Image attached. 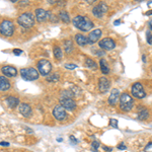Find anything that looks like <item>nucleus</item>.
Masks as SVG:
<instances>
[{"mask_svg":"<svg viewBox=\"0 0 152 152\" xmlns=\"http://www.w3.org/2000/svg\"><path fill=\"white\" fill-rule=\"evenodd\" d=\"M53 115L58 121H63V120L66 119V117H67L65 109L63 107H61V105L55 107V109L53 110Z\"/></svg>","mask_w":152,"mask_h":152,"instance_id":"1a4fd4ad","label":"nucleus"},{"mask_svg":"<svg viewBox=\"0 0 152 152\" xmlns=\"http://www.w3.org/2000/svg\"><path fill=\"white\" fill-rule=\"evenodd\" d=\"M70 139H71V142H72V143H74V144L77 143V140H75V138H74L73 136H71V137H70Z\"/></svg>","mask_w":152,"mask_h":152,"instance_id":"e433bc0d","label":"nucleus"},{"mask_svg":"<svg viewBox=\"0 0 152 152\" xmlns=\"http://www.w3.org/2000/svg\"><path fill=\"white\" fill-rule=\"evenodd\" d=\"M97 6L99 7V9H100V10H102V13H104V12H107V8H109L107 4L104 3V2H100V3H99Z\"/></svg>","mask_w":152,"mask_h":152,"instance_id":"cd10ccee","label":"nucleus"},{"mask_svg":"<svg viewBox=\"0 0 152 152\" xmlns=\"http://www.w3.org/2000/svg\"><path fill=\"white\" fill-rule=\"evenodd\" d=\"M149 118V112L148 110L144 109V107H142V109L139 111L138 113V119L141 120V121H145Z\"/></svg>","mask_w":152,"mask_h":152,"instance_id":"aec40b11","label":"nucleus"},{"mask_svg":"<svg viewBox=\"0 0 152 152\" xmlns=\"http://www.w3.org/2000/svg\"><path fill=\"white\" fill-rule=\"evenodd\" d=\"M120 109L124 112H129L133 109L134 107V99L130 96V94H122V95L120 96Z\"/></svg>","mask_w":152,"mask_h":152,"instance_id":"f03ea898","label":"nucleus"},{"mask_svg":"<svg viewBox=\"0 0 152 152\" xmlns=\"http://www.w3.org/2000/svg\"><path fill=\"white\" fill-rule=\"evenodd\" d=\"M64 46H65V50H66V52H67V53H70L71 51L73 50V44H72V42H71V41H66Z\"/></svg>","mask_w":152,"mask_h":152,"instance_id":"393cba45","label":"nucleus"},{"mask_svg":"<svg viewBox=\"0 0 152 152\" xmlns=\"http://www.w3.org/2000/svg\"><path fill=\"white\" fill-rule=\"evenodd\" d=\"M111 126L112 127H114V128H118V121L117 120H114V119H112L111 120Z\"/></svg>","mask_w":152,"mask_h":152,"instance_id":"2f4dec72","label":"nucleus"},{"mask_svg":"<svg viewBox=\"0 0 152 152\" xmlns=\"http://www.w3.org/2000/svg\"><path fill=\"white\" fill-rule=\"evenodd\" d=\"M48 18V12L44 10L43 8H38L36 10V18L39 23H43Z\"/></svg>","mask_w":152,"mask_h":152,"instance_id":"ddd939ff","label":"nucleus"},{"mask_svg":"<svg viewBox=\"0 0 152 152\" xmlns=\"http://www.w3.org/2000/svg\"><path fill=\"white\" fill-rule=\"evenodd\" d=\"M13 31H14V26L12 23V21L5 19V20H3L0 23V33L3 36L10 37L12 36Z\"/></svg>","mask_w":152,"mask_h":152,"instance_id":"39448f33","label":"nucleus"},{"mask_svg":"<svg viewBox=\"0 0 152 152\" xmlns=\"http://www.w3.org/2000/svg\"><path fill=\"white\" fill-rule=\"evenodd\" d=\"M54 55H55L56 59L61 60L62 59V50L59 47H55V49H54Z\"/></svg>","mask_w":152,"mask_h":152,"instance_id":"b1692460","label":"nucleus"},{"mask_svg":"<svg viewBox=\"0 0 152 152\" xmlns=\"http://www.w3.org/2000/svg\"><path fill=\"white\" fill-rule=\"evenodd\" d=\"M144 151L145 152H152V142L147 144L146 147L144 148Z\"/></svg>","mask_w":152,"mask_h":152,"instance_id":"7c9ffc66","label":"nucleus"},{"mask_svg":"<svg viewBox=\"0 0 152 152\" xmlns=\"http://www.w3.org/2000/svg\"><path fill=\"white\" fill-rule=\"evenodd\" d=\"M131 92L132 95L134 97H136V99H143V97L146 96V92L140 82H136L132 85Z\"/></svg>","mask_w":152,"mask_h":152,"instance_id":"423d86ee","label":"nucleus"},{"mask_svg":"<svg viewBox=\"0 0 152 152\" xmlns=\"http://www.w3.org/2000/svg\"><path fill=\"white\" fill-rule=\"evenodd\" d=\"M99 88L100 92H107L110 88V81L107 77H100L99 80Z\"/></svg>","mask_w":152,"mask_h":152,"instance_id":"9b49d317","label":"nucleus"},{"mask_svg":"<svg viewBox=\"0 0 152 152\" xmlns=\"http://www.w3.org/2000/svg\"><path fill=\"white\" fill-rule=\"evenodd\" d=\"M99 66H100V70H102V72L104 73V74H107V73L110 72V68H109V66H107V63L104 59H100Z\"/></svg>","mask_w":152,"mask_h":152,"instance_id":"412c9836","label":"nucleus"},{"mask_svg":"<svg viewBox=\"0 0 152 152\" xmlns=\"http://www.w3.org/2000/svg\"><path fill=\"white\" fill-rule=\"evenodd\" d=\"M119 99H120V91L118 89H114L109 97V104L111 105H115Z\"/></svg>","mask_w":152,"mask_h":152,"instance_id":"dca6fc26","label":"nucleus"},{"mask_svg":"<svg viewBox=\"0 0 152 152\" xmlns=\"http://www.w3.org/2000/svg\"><path fill=\"white\" fill-rule=\"evenodd\" d=\"M0 145L1 146H8L9 143L8 142H0Z\"/></svg>","mask_w":152,"mask_h":152,"instance_id":"c9c22d12","label":"nucleus"},{"mask_svg":"<svg viewBox=\"0 0 152 152\" xmlns=\"http://www.w3.org/2000/svg\"><path fill=\"white\" fill-rule=\"evenodd\" d=\"M19 113H20L23 117L28 118L31 116V107H29V104H21L20 107H19Z\"/></svg>","mask_w":152,"mask_h":152,"instance_id":"2eb2a0df","label":"nucleus"},{"mask_svg":"<svg viewBox=\"0 0 152 152\" xmlns=\"http://www.w3.org/2000/svg\"><path fill=\"white\" fill-rule=\"evenodd\" d=\"M99 143L97 141H94L91 143V150L92 151H94V152H96L97 151V149H99Z\"/></svg>","mask_w":152,"mask_h":152,"instance_id":"c85d7f7f","label":"nucleus"},{"mask_svg":"<svg viewBox=\"0 0 152 152\" xmlns=\"http://www.w3.org/2000/svg\"><path fill=\"white\" fill-rule=\"evenodd\" d=\"M65 68H67V69H75L76 65H74V64H66Z\"/></svg>","mask_w":152,"mask_h":152,"instance_id":"473e14b6","label":"nucleus"},{"mask_svg":"<svg viewBox=\"0 0 152 152\" xmlns=\"http://www.w3.org/2000/svg\"><path fill=\"white\" fill-rule=\"evenodd\" d=\"M148 24H149V28H150V29H151V31H152V19H151L150 21H149V23H148Z\"/></svg>","mask_w":152,"mask_h":152,"instance_id":"ea45409f","label":"nucleus"},{"mask_svg":"<svg viewBox=\"0 0 152 152\" xmlns=\"http://www.w3.org/2000/svg\"><path fill=\"white\" fill-rule=\"evenodd\" d=\"M104 150H107V151H112V148H109V147H107V146H104Z\"/></svg>","mask_w":152,"mask_h":152,"instance_id":"58836bf2","label":"nucleus"},{"mask_svg":"<svg viewBox=\"0 0 152 152\" xmlns=\"http://www.w3.org/2000/svg\"><path fill=\"white\" fill-rule=\"evenodd\" d=\"M102 36V31L100 29H94L91 33L89 34V37H88V44H94L95 42L99 41V39Z\"/></svg>","mask_w":152,"mask_h":152,"instance_id":"f8f14e48","label":"nucleus"},{"mask_svg":"<svg viewBox=\"0 0 152 152\" xmlns=\"http://www.w3.org/2000/svg\"><path fill=\"white\" fill-rule=\"evenodd\" d=\"M20 74L23 79L28 80V81H33L39 78V72L35 68H23L20 70Z\"/></svg>","mask_w":152,"mask_h":152,"instance_id":"20e7f679","label":"nucleus"},{"mask_svg":"<svg viewBox=\"0 0 152 152\" xmlns=\"http://www.w3.org/2000/svg\"><path fill=\"white\" fill-rule=\"evenodd\" d=\"M92 12H94V16H96V18H102V10L99 9V6H95V7H94V9H92Z\"/></svg>","mask_w":152,"mask_h":152,"instance_id":"a878e982","label":"nucleus"},{"mask_svg":"<svg viewBox=\"0 0 152 152\" xmlns=\"http://www.w3.org/2000/svg\"><path fill=\"white\" fill-rule=\"evenodd\" d=\"M120 23H121V20H120V19H118V20H116V21H115V23H114L115 26H119Z\"/></svg>","mask_w":152,"mask_h":152,"instance_id":"4c0bfd02","label":"nucleus"},{"mask_svg":"<svg viewBox=\"0 0 152 152\" xmlns=\"http://www.w3.org/2000/svg\"><path fill=\"white\" fill-rule=\"evenodd\" d=\"M146 37H147V43H148L149 45H152V35L150 34V31H147Z\"/></svg>","mask_w":152,"mask_h":152,"instance_id":"c756f323","label":"nucleus"},{"mask_svg":"<svg viewBox=\"0 0 152 152\" xmlns=\"http://www.w3.org/2000/svg\"><path fill=\"white\" fill-rule=\"evenodd\" d=\"M118 148H119V149H123V150H124V149H126V146H125V144H120V145L118 146Z\"/></svg>","mask_w":152,"mask_h":152,"instance_id":"f704fd0d","label":"nucleus"},{"mask_svg":"<svg viewBox=\"0 0 152 152\" xmlns=\"http://www.w3.org/2000/svg\"><path fill=\"white\" fill-rule=\"evenodd\" d=\"M59 80V75L57 73H54V74H51L49 77H47V81H58Z\"/></svg>","mask_w":152,"mask_h":152,"instance_id":"bb28decb","label":"nucleus"},{"mask_svg":"<svg viewBox=\"0 0 152 152\" xmlns=\"http://www.w3.org/2000/svg\"><path fill=\"white\" fill-rule=\"evenodd\" d=\"M10 88V83L8 79H6L3 76H0V91H5Z\"/></svg>","mask_w":152,"mask_h":152,"instance_id":"f3484780","label":"nucleus"},{"mask_svg":"<svg viewBox=\"0 0 152 152\" xmlns=\"http://www.w3.org/2000/svg\"><path fill=\"white\" fill-rule=\"evenodd\" d=\"M75 41L79 46H85L88 44V39L83 35H80V34L75 36Z\"/></svg>","mask_w":152,"mask_h":152,"instance_id":"a211bd4d","label":"nucleus"},{"mask_svg":"<svg viewBox=\"0 0 152 152\" xmlns=\"http://www.w3.org/2000/svg\"><path fill=\"white\" fill-rule=\"evenodd\" d=\"M99 47L104 50H113L115 47H116V43H115L114 40H112L111 38H105L102 39V41L99 43Z\"/></svg>","mask_w":152,"mask_h":152,"instance_id":"6e6552de","label":"nucleus"},{"mask_svg":"<svg viewBox=\"0 0 152 152\" xmlns=\"http://www.w3.org/2000/svg\"><path fill=\"white\" fill-rule=\"evenodd\" d=\"M73 24L77 28L81 29L83 31H88L94 28V23H92L90 19H88L85 16L78 15L76 18H73Z\"/></svg>","mask_w":152,"mask_h":152,"instance_id":"f257e3e1","label":"nucleus"},{"mask_svg":"<svg viewBox=\"0 0 152 152\" xmlns=\"http://www.w3.org/2000/svg\"><path fill=\"white\" fill-rule=\"evenodd\" d=\"M38 69L42 75H48L51 72V70H52V65H51V63L48 60L42 59L41 61L38 62Z\"/></svg>","mask_w":152,"mask_h":152,"instance_id":"0eeeda50","label":"nucleus"},{"mask_svg":"<svg viewBox=\"0 0 152 152\" xmlns=\"http://www.w3.org/2000/svg\"><path fill=\"white\" fill-rule=\"evenodd\" d=\"M6 102H7V104H8L9 107H11V109H13V107H18V104H19V99H18V97L9 96V97H7Z\"/></svg>","mask_w":152,"mask_h":152,"instance_id":"6ab92c4d","label":"nucleus"},{"mask_svg":"<svg viewBox=\"0 0 152 152\" xmlns=\"http://www.w3.org/2000/svg\"><path fill=\"white\" fill-rule=\"evenodd\" d=\"M19 26H21L23 28H31L35 23V18H34L33 13L31 12H26V13H23L18 19Z\"/></svg>","mask_w":152,"mask_h":152,"instance_id":"7ed1b4c3","label":"nucleus"},{"mask_svg":"<svg viewBox=\"0 0 152 152\" xmlns=\"http://www.w3.org/2000/svg\"><path fill=\"white\" fill-rule=\"evenodd\" d=\"M13 53L15 54V55H20V54L23 53V51L19 50V49H15V50H13Z\"/></svg>","mask_w":152,"mask_h":152,"instance_id":"72a5a7b5","label":"nucleus"},{"mask_svg":"<svg viewBox=\"0 0 152 152\" xmlns=\"http://www.w3.org/2000/svg\"><path fill=\"white\" fill-rule=\"evenodd\" d=\"M2 73L5 76H8V77H13V76H16V74H18V70L12 66H4L2 68Z\"/></svg>","mask_w":152,"mask_h":152,"instance_id":"4468645a","label":"nucleus"},{"mask_svg":"<svg viewBox=\"0 0 152 152\" xmlns=\"http://www.w3.org/2000/svg\"><path fill=\"white\" fill-rule=\"evenodd\" d=\"M85 66L88 68H92V69H95V68L97 67L96 63H95L92 59H89V58H87L86 60H85Z\"/></svg>","mask_w":152,"mask_h":152,"instance_id":"5701e85b","label":"nucleus"},{"mask_svg":"<svg viewBox=\"0 0 152 152\" xmlns=\"http://www.w3.org/2000/svg\"><path fill=\"white\" fill-rule=\"evenodd\" d=\"M145 14H146V15H152V10H150V11H147Z\"/></svg>","mask_w":152,"mask_h":152,"instance_id":"a19ab883","label":"nucleus"},{"mask_svg":"<svg viewBox=\"0 0 152 152\" xmlns=\"http://www.w3.org/2000/svg\"><path fill=\"white\" fill-rule=\"evenodd\" d=\"M60 104H61V107H63L66 110H70V111H72V110H74L76 107V102L71 99L62 97V99H60Z\"/></svg>","mask_w":152,"mask_h":152,"instance_id":"9d476101","label":"nucleus"},{"mask_svg":"<svg viewBox=\"0 0 152 152\" xmlns=\"http://www.w3.org/2000/svg\"><path fill=\"white\" fill-rule=\"evenodd\" d=\"M59 18H60L61 20L64 21V23H68L70 21L69 14H68V12L65 11V10H61L60 12H59Z\"/></svg>","mask_w":152,"mask_h":152,"instance_id":"4be33fe9","label":"nucleus"},{"mask_svg":"<svg viewBox=\"0 0 152 152\" xmlns=\"http://www.w3.org/2000/svg\"><path fill=\"white\" fill-rule=\"evenodd\" d=\"M142 58H143V62H145V61H146V59H145V55L142 56Z\"/></svg>","mask_w":152,"mask_h":152,"instance_id":"79ce46f5","label":"nucleus"}]
</instances>
